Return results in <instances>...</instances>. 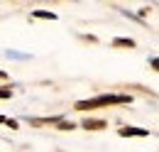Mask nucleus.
<instances>
[{"label":"nucleus","mask_w":159,"mask_h":152,"mask_svg":"<svg viewBox=\"0 0 159 152\" xmlns=\"http://www.w3.org/2000/svg\"><path fill=\"white\" fill-rule=\"evenodd\" d=\"M122 103H132V96L125 93H105L96 96V98H86V101H76V111H96V108H105V106H122Z\"/></svg>","instance_id":"obj_1"},{"label":"nucleus","mask_w":159,"mask_h":152,"mask_svg":"<svg viewBox=\"0 0 159 152\" xmlns=\"http://www.w3.org/2000/svg\"><path fill=\"white\" fill-rule=\"evenodd\" d=\"M118 135H122V137H147L149 135V130H144V128H132V125H125V128H120Z\"/></svg>","instance_id":"obj_2"},{"label":"nucleus","mask_w":159,"mask_h":152,"mask_svg":"<svg viewBox=\"0 0 159 152\" xmlns=\"http://www.w3.org/2000/svg\"><path fill=\"white\" fill-rule=\"evenodd\" d=\"M81 128H86V130H105L108 123L100 120V118H83L81 120Z\"/></svg>","instance_id":"obj_3"},{"label":"nucleus","mask_w":159,"mask_h":152,"mask_svg":"<svg viewBox=\"0 0 159 152\" xmlns=\"http://www.w3.org/2000/svg\"><path fill=\"white\" fill-rule=\"evenodd\" d=\"M61 120V115H52V118H30L27 123L34 125V128H42V125H57Z\"/></svg>","instance_id":"obj_4"},{"label":"nucleus","mask_w":159,"mask_h":152,"mask_svg":"<svg viewBox=\"0 0 159 152\" xmlns=\"http://www.w3.org/2000/svg\"><path fill=\"white\" fill-rule=\"evenodd\" d=\"M113 47H115V49H135V39L118 37V39H113Z\"/></svg>","instance_id":"obj_5"},{"label":"nucleus","mask_w":159,"mask_h":152,"mask_svg":"<svg viewBox=\"0 0 159 152\" xmlns=\"http://www.w3.org/2000/svg\"><path fill=\"white\" fill-rule=\"evenodd\" d=\"M32 17H37V20H57V15H54V12H44V10H34Z\"/></svg>","instance_id":"obj_6"},{"label":"nucleus","mask_w":159,"mask_h":152,"mask_svg":"<svg viewBox=\"0 0 159 152\" xmlns=\"http://www.w3.org/2000/svg\"><path fill=\"white\" fill-rule=\"evenodd\" d=\"M57 128H59V130H76V123H74V120H64V118H61L59 123H57Z\"/></svg>","instance_id":"obj_7"},{"label":"nucleus","mask_w":159,"mask_h":152,"mask_svg":"<svg viewBox=\"0 0 159 152\" xmlns=\"http://www.w3.org/2000/svg\"><path fill=\"white\" fill-rule=\"evenodd\" d=\"M12 96V86L10 83H5V86H0V101H7Z\"/></svg>","instance_id":"obj_8"},{"label":"nucleus","mask_w":159,"mask_h":152,"mask_svg":"<svg viewBox=\"0 0 159 152\" xmlns=\"http://www.w3.org/2000/svg\"><path fill=\"white\" fill-rule=\"evenodd\" d=\"M149 66H152L154 71H159V59H157V57H154V59H149Z\"/></svg>","instance_id":"obj_9"},{"label":"nucleus","mask_w":159,"mask_h":152,"mask_svg":"<svg viewBox=\"0 0 159 152\" xmlns=\"http://www.w3.org/2000/svg\"><path fill=\"white\" fill-rule=\"evenodd\" d=\"M5 125H7V128H12V130H17V120H5Z\"/></svg>","instance_id":"obj_10"},{"label":"nucleus","mask_w":159,"mask_h":152,"mask_svg":"<svg viewBox=\"0 0 159 152\" xmlns=\"http://www.w3.org/2000/svg\"><path fill=\"white\" fill-rule=\"evenodd\" d=\"M0 81H7V74H5V71H0Z\"/></svg>","instance_id":"obj_11"},{"label":"nucleus","mask_w":159,"mask_h":152,"mask_svg":"<svg viewBox=\"0 0 159 152\" xmlns=\"http://www.w3.org/2000/svg\"><path fill=\"white\" fill-rule=\"evenodd\" d=\"M5 120H7V118H5V115H0V123H5Z\"/></svg>","instance_id":"obj_12"}]
</instances>
